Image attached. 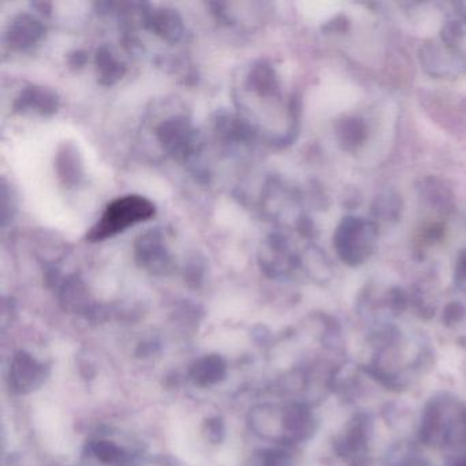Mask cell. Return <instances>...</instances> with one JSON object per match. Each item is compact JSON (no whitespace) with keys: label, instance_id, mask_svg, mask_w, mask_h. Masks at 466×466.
Returning <instances> with one entry per match:
<instances>
[{"label":"cell","instance_id":"1","mask_svg":"<svg viewBox=\"0 0 466 466\" xmlns=\"http://www.w3.org/2000/svg\"><path fill=\"white\" fill-rule=\"evenodd\" d=\"M155 215V206L143 196L129 195L116 198L106 208L99 222L92 228L88 239L105 241L129 228L130 226L146 222Z\"/></svg>","mask_w":466,"mask_h":466},{"label":"cell","instance_id":"2","mask_svg":"<svg viewBox=\"0 0 466 466\" xmlns=\"http://www.w3.org/2000/svg\"><path fill=\"white\" fill-rule=\"evenodd\" d=\"M376 226L361 218H346L335 236V247L343 260L359 264L370 255L376 242Z\"/></svg>","mask_w":466,"mask_h":466},{"label":"cell","instance_id":"3","mask_svg":"<svg viewBox=\"0 0 466 466\" xmlns=\"http://www.w3.org/2000/svg\"><path fill=\"white\" fill-rule=\"evenodd\" d=\"M45 380V367L26 351H17L10 364L9 381L13 391L26 394Z\"/></svg>","mask_w":466,"mask_h":466},{"label":"cell","instance_id":"4","mask_svg":"<svg viewBox=\"0 0 466 466\" xmlns=\"http://www.w3.org/2000/svg\"><path fill=\"white\" fill-rule=\"evenodd\" d=\"M228 375V364L223 357L218 354L204 356L193 364L189 370V378L196 386L209 387L220 383Z\"/></svg>","mask_w":466,"mask_h":466},{"label":"cell","instance_id":"5","mask_svg":"<svg viewBox=\"0 0 466 466\" xmlns=\"http://www.w3.org/2000/svg\"><path fill=\"white\" fill-rule=\"evenodd\" d=\"M248 422L253 433L264 439H277L280 431H285L283 416H279L277 409L268 405L250 409Z\"/></svg>","mask_w":466,"mask_h":466},{"label":"cell","instance_id":"6","mask_svg":"<svg viewBox=\"0 0 466 466\" xmlns=\"http://www.w3.org/2000/svg\"><path fill=\"white\" fill-rule=\"evenodd\" d=\"M91 451L94 457L105 465L125 466L127 463V454L124 449L106 439L95 441L91 443Z\"/></svg>","mask_w":466,"mask_h":466},{"label":"cell","instance_id":"7","mask_svg":"<svg viewBox=\"0 0 466 466\" xmlns=\"http://www.w3.org/2000/svg\"><path fill=\"white\" fill-rule=\"evenodd\" d=\"M61 302L65 310L72 313L88 312V296L81 283L67 282L62 288Z\"/></svg>","mask_w":466,"mask_h":466},{"label":"cell","instance_id":"8","mask_svg":"<svg viewBox=\"0 0 466 466\" xmlns=\"http://www.w3.org/2000/svg\"><path fill=\"white\" fill-rule=\"evenodd\" d=\"M340 140L349 147L361 144L364 140L365 127L364 124L359 119H346L342 127L339 129Z\"/></svg>","mask_w":466,"mask_h":466},{"label":"cell","instance_id":"9","mask_svg":"<svg viewBox=\"0 0 466 466\" xmlns=\"http://www.w3.org/2000/svg\"><path fill=\"white\" fill-rule=\"evenodd\" d=\"M204 435L212 444H220L225 439V422L220 417H211L204 422Z\"/></svg>","mask_w":466,"mask_h":466}]
</instances>
